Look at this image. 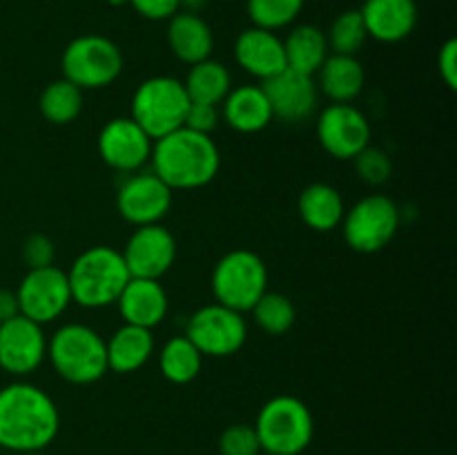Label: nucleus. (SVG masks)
I'll return each instance as SVG.
<instances>
[{
    "label": "nucleus",
    "mask_w": 457,
    "mask_h": 455,
    "mask_svg": "<svg viewBox=\"0 0 457 455\" xmlns=\"http://www.w3.org/2000/svg\"><path fill=\"white\" fill-rule=\"evenodd\" d=\"M61 413L43 388L13 382L0 388V449L45 451L58 435Z\"/></svg>",
    "instance_id": "nucleus-1"
},
{
    "label": "nucleus",
    "mask_w": 457,
    "mask_h": 455,
    "mask_svg": "<svg viewBox=\"0 0 457 455\" xmlns=\"http://www.w3.org/2000/svg\"><path fill=\"white\" fill-rule=\"evenodd\" d=\"M150 161L152 172L172 192L208 186L221 168V154L212 136L187 128L156 138Z\"/></svg>",
    "instance_id": "nucleus-2"
},
{
    "label": "nucleus",
    "mask_w": 457,
    "mask_h": 455,
    "mask_svg": "<svg viewBox=\"0 0 457 455\" xmlns=\"http://www.w3.org/2000/svg\"><path fill=\"white\" fill-rule=\"evenodd\" d=\"M129 277L125 259L112 245H92L71 263L67 272L71 302L83 308H105L116 303Z\"/></svg>",
    "instance_id": "nucleus-3"
},
{
    "label": "nucleus",
    "mask_w": 457,
    "mask_h": 455,
    "mask_svg": "<svg viewBox=\"0 0 457 455\" xmlns=\"http://www.w3.org/2000/svg\"><path fill=\"white\" fill-rule=\"evenodd\" d=\"M254 431L263 453L299 455L311 446L315 419L299 397L277 395L262 406Z\"/></svg>",
    "instance_id": "nucleus-4"
},
{
    "label": "nucleus",
    "mask_w": 457,
    "mask_h": 455,
    "mask_svg": "<svg viewBox=\"0 0 457 455\" xmlns=\"http://www.w3.org/2000/svg\"><path fill=\"white\" fill-rule=\"evenodd\" d=\"M54 370L70 384H94L107 373L105 339L85 324H65L47 342Z\"/></svg>",
    "instance_id": "nucleus-5"
},
{
    "label": "nucleus",
    "mask_w": 457,
    "mask_h": 455,
    "mask_svg": "<svg viewBox=\"0 0 457 455\" xmlns=\"http://www.w3.org/2000/svg\"><path fill=\"white\" fill-rule=\"evenodd\" d=\"M187 98L181 80L172 76H152L143 80L132 96V119L141 125L152 141L183 128L186 123Z\"/></svg>",
    "instance_id": "nucleus-6"
},
{
    "label": "nucleus",
    "mask_w": 457,
    "mask_h": 455,
    "mask_svg": "<svg viewBox=\"0 0 457 455\" xmlns=\"http://www.w3.org/2000/svg\"><path fill=\"white\" fill-rule=\"evenodd\" d=\"M212 293L217 303L237 312H248L268 293V268L253 250L223 254L212 270Z\"/></svg>",
    "instance_id": "nucleus-7"
},
{
    "label": "nucleus",
    "mask_w": 457,
    "mask_h": 455,
    "mask_svg": "<svg viewBox=\"0 0 457 455\" xmlns=\"http://www.w3.org/2000/svg\"><path fill=\"white\" fill-rule=\"evenodd\" d=\"M62 79L79 89H101L114 83L123 71V54L114 40L85 34L71 40L62 52Z\"/></svg>",
    "instance_id": "nucleus-8"
},
{
    "label": "nucleus",
    "mask_w": 457,
    "mask_h": 455,
    "mask_svg": "<svg viewBox=\"0 0 457 455\" xmlns=\"http://www.w3.org/2000/svg\"><path fill=\"white\" fill-rule=\"evenodd\" d=\"M400 208L386 194H369L344 212L342 232L355 252L373 254L386 248L400 228Z\"/></svg>",
    "instance_id": "nucleus-9"
},
{
    "label": "nucleus",
    "mask_w": 457,
    "mask_h": 455,
    "mask_svg": "<svg viewBox=\"0 0 457 455\" xmlns=\"http://www.w3.org/2000/svg\"><path fill=\"white\" fill-rule=\"evenodd\" d=\"M186 337L204 357H228L244 348L248 324L241 312L221 303H210L190 317Z\"/></svg>",
    "instance_id": "nucleus-10"
},
{
    "label": "nucleus",
    "mask_w": 457,
    "mask_h": 455,
    "mask_svg": "<svg viewBox=\"0 0 457 455\" xmlns=\"http://www.w3.org/2000/svg\"><path fill=\"white\" fill-rule=\"evenodd\" d=\"M16 297L22 317L40 326L56 321L71 303L67 272L54 263L45 268H29L18 285Z\"/></svg>",
    "instance_id": "nucleus-11"
},
{
    "label": "nucleus",
    "mask_w": 457,
    "mask_h": 455,
    "mask_svg": "<svg viewBox=\"0 0 457 455\" xmlns=\"http://www.w3.org/2000/svg\"><path fill=\"white\" fill-rule=\"evenodd\" d=\"M317 138L330 156L353 161L370 145V123L351 103H330L317 119Z\"/></svg>",
    "instance_id": "nucleus-12"
},
{
    "label": "nucleus",
    "mask_w": 457,
    "mask_h": 455,
    "mask_svg": "<svg viewBox=\"0 0 457 455\" xmlns=\"http://www.w3.org/2000/svg\"><path fill=\"white\" fill-rule=\"evenodd\" d=\"M47 357L43 326L16 315L0 324V368L13 377H25L38 370Z\"/></svg>",
    "instance_id": "nucleus-13"
},
{
    "label": "nucleus",
    "mask_w": 457,
    "mask_h": 455,
    "mask_svg": "<svg viewBox=\"0 0 457 455\" xmlns=\"http://www.w3.org/2000/svg\"><path fill=\"white\" fill-rule=\"evenodd\" d=\"M116 208L137 228L161 223L172 208V190L154 172L129 174L116 192Z\"/></svg>",
    "instance_id": "nucleus-14"
},
{
    "label": "nucleus",
    "mask_w": 457,
    "mask_h": 455,
    "mask_svg": "<svg viewBox=\"0 0 457 455\" xmlns=\"http://www.w3.org/2000/svg\"><path fill=\"white\" fill-rule=\"evenodd\" d=\"M152 141L132 116H119L103 125L98 134V154L116 172H137L150 161Z\"/></svg>",
    "instance_id": "nucleus-15"
},
{
    "label": "nucleus",
    "mask_w": 457,
    "mask_h": 455,
    "mask_svg": "<svg viewBox=\"0 0 457 455\" xmlns=\"http://www.w3.org/2000/svg\"><path fill=\"white\" fill-rule=\"evenodd\" d=\"M120 254H123L129 277L161 279L177 259V239L161 223L138 226Z\"/></svg>",
    "instance_id": "nucleus-16"
},
{
    "label": "nucleus",
    "mask_w": 457,
    "mask_h": 455,
    "mask_svg": "<svg viewBox=\"0 0 457 455\" xmlns=\"http://www.w3.org/2000/svg\"><path fill=\"white\" fill-rule=\"evenodd\" d=\"M262 89L270 103L272 116L286 120V123H297L315 112L317 85L312 76L299 74V71L286 67L277 76L263 80Z\"/></svg>",
    "instance_id": "nucleus-17"
},
{
    "label": "nucleus",
    "mask_w": 457,
    "mask_h": 455,
    "mask_svg": "<svg viewBox=\"0 0 457 455\" xmlns=\"http://www.w3.org/2000/svg\"><path fill=\"white\" fill-rule=\"evenodd\" d=\"M235 58L239 67L263 83L286 70L284 40L275 31L253 25L237 36Z\"/></svg>",
    "instance_id": "nucleus-18"
},
{
    "label": "nucleus",
    "mask_w": 457,
    "mask_h": 455,
    "mask_svg": "<svg viewBox=\"0 0 457 455\" xmlns=\"http://www.w3.org/2000/svg\"><path fill=\"white\" fill-rule=\"evenodd\" d=\"M120 317L125 324L141 326V328H154L168 317V293L159 279H141L132 277L125 284L123 293L116 299Z\"/></svg>",
    "instance_id": "nucleus-19"
},
{
    "label": "nucleus",
    "mask_w": 457,
    "mask_h": 455,
    "mask_svg": "<svg viewBox=\"0 0 457 455\" xmlns=\"http://www.w3.org/2000/svg\"><path fill=\"white\" fill-rule=\"evenodd\" d=\"M360 13L369 36L379 43H400L418 25L415 0H366Z\"/></svg>",
    "instance_id": "nucleus-20"
},
{
    "label": "nucleus",
    "mask_w": 457,
    "mask_h": 455,
    "mask_svg": "<svg viewBox=\"0 0 457 455\" xmlns=\"http://www.w3.org/2000/svg\"><path fill=\"white\" fill-rule=\"evenodd\" d=\"M168 21V45L179 61L195 65V62L210 58L214 49V36L208 22L199 13L177 12Z\"/></svg>",
    "instance_id": "nucleus-21"
},
{
    "label": "nucleus",
    "mask_w": 457,
    "mask_h": 455,
    "mask_svg": "<svg viewBox=\"0 0 457 455\" xmlns=\"http://www.w3.org/2000/svg\"><path fill=\"white\" fill-rule=\"evenodd\" d=\"M223 119L241 134L262 132L275 119L262 85H241L223 98Z\"/></svg>",
    "instance_id": "nucleus-22"
},
{
    "label": "nucleus",
    "mask_w": 457,
    "mask_h": 455,
    "mask_svg": "<svg viewBox=\"0 0 457 455\" xmlns=\"http://www.w3.org/2000/svg\"><path fill=\"white\" fill-rule=\"evenodd\" d=\"M105 351L107 368L120 375L137 373L150 361L154 352V335L150 328L123 324L114 330L110 342H105Z\"/></svg>",
    "instance_id": "nucleus-23"
},
{
    "label": "nucleus",
    "mask_w": 457,
    "mask_h": 455,
    "mask_svg": "<svg viewBox=\"0 0 457 455\" xmlns=\"http://www.w3.org/2000/svg\"><path fill=\"white\" fill-rule=\"evenodd\" d=\"M320 87L333 103H351L364 89L366 71L357 56L328 54L320 67Z\"/></svg>",
    "instance_id": "nucleus-24"
},
{
    "label": "nucleus",
    "mask_w": 457,
    "mask_h": 455,
    "mask_svg": "<svg viewBox=\"0 0 457 455\" xmlns=\"http://www.w3.org/2000/svg\"><path fill=\"white\" fill-rule=\"evenodd\" d=\"M297 210L302 221L315 232H330L342 226L346 208L337 187L328 183H311L299 194Z\"/></svg>",
    "instance_id": "nucleus-25"
},
{
    "label": "nucleus",
    "mask_w": 457,
    "mask_h": 455,
    "mask_svg": "<svg viewBox=\"0 0 457 455\" xmlns=\"http://www.w3.org/2000/svg\"><path fill=\"white\" fill-rule=\"evenodd\" d=\"M286 67L299 74L315 76L321 62L328 58V40L321 29L312 25H297L284 40Z\"/></svg>",
    "instance_id": "nucleus-26"
},
{
    "label": "nucleus",
    "mask_w": 457,
    "mask_h": 455,
    "mask_svg": "<svg viewBox=\"0 0 457 455\" xmlns=\"http://www.w3.org/2000/svg\"><path fill=\"white\" fill-rule=\"evenodd\" d=\"M183 87H186L190 103L219 107L232 89L230 71L219 61L205 58V61L190 65V71L183 80Z\"/></svg>",
    "instance_id": "nucleus-27"
},
{
    "label": "nucleus",
    "mask_w": 457,
    "mask_h": 455,
    "mask_svg": "<svg viewBox=\"0 0 457 455\" xmlns=\"http://www.w3.org/2000/svg\"><path fill=\"white\" fill-rule=\"evenodd\" d=\"M201 366H204V355L186 335L170 339L159 355L161 373L172 384H190L201 373Z\"/></svg>",
    "instance_id": "nucleus-28"
},
{
    "label": "nucleus",
    "mask_w": 457,
    "mask_h": 455,
    "mask_svg": "<svg viewBox=\"0 0 457 455\" xmlns=\"http://www.w3.org/2000/svg\"><path fill=\"white\" fill-rule=\"evenodd\" d=\"M38 110L43 119L54 125H67L79 119L83 112V89L76 87L67 79H58L49 83L40 92Z\"/></svg>",
    "instance_id": "nucleus-29"
},
{
    "label": "nucleus",
    "mask_w": 457,
    "mask_h": 455,
    "mask_svg": "<svg viewBox=\"0 0 457 455\" xmlns=\"http://www.w3.org/2000/svg\"><path fill=\"white\" fill-rule=\"evenodd\" d=\"M250 312L259 328L266 330L268 335H286L297 319L295 303L279 293H263Z\"/></svg>",
    "instance_id": "nucleus-30"
},
{
    "label": "nucleus",
    "mask_w": 457,
    "mask_h": 455,
    "mask_svg": "<svg viewBox=\"0 0 457 455\" xmlns=\"http://www.w3.org/2000/svg\"><path fill=\"white\" fill-rule=\"evenodd\" d=\"M366 38H369V31H366L360 9L339 13L326 34L328 49H333V54H346V56H355L364 47Z\"/></svg>",
    "instance_id": "nucleus-31"
},
{
    "label": "nucleus",
    "mask_w": 457,
    "mask_h": 455,
    "mask_svg": "<svg viewBox=\"0 0 457 455\" xmlns=\"http://www.w3.org/2000/svg\"><path fill=\"white\" fill-rule=\"evenodd\" d=\"M303 0H248V16L254 27L277 31L297 21Z\"/></svg>",
    "instance_id": "nucleus-32"
},
{
    "label": "nucleus",
    "mask_w": 457,
    "mask_h": 455,
    "mask_svg": "<svg viewBox=\"0 0 457 455\" xmlns=\"http://www.w3.org/2000/svg\"><path fill=\"white\" fill-rule=\"evenodd\" d=\"M219 453L221 455H262V444L254 426L250 424H232L219 437Z\"/></svg>",
    "instance_id": "nucleus-33"
},
{
    "label": "nucleus",
    "mask_w": 457,
    "mask_h": 455,
    "mask_svg": "<svg viewBox=\"0 0 457 455\" xmlns=\"http://www.w3.org/2000/svg\"><path fill=\"white\" fill-rule=\"evenodd\" d=\"M353 161H355V170L360 174V178L364 183H369V186H382V183L388 181V177L393 172L391 159L379 147H364Z\"/></svg>",
    "instance_id": "nucleus-34"
},
{
    "label": "nucleus",
    "mask_w": 457,
    "mask_h": 455,
    "mask_svg": "<svg viewBox=\"0 0 457 455\" xmlns=\"http://www.w3.org/2000/svg\"><path fill=\"white\" fill-rule=\"evenodd\" d=\"M54 257H56V245L43 232H34L22 244V259L29 268H45L52 266Z\"/></svg>",
    "instance_id": "nucleus-35"
},
{
    "label": "nucleus",
    "mask_w": 457,
    "mask_h": 455,
    "mask_svg": "<svg viewBox=\"0 0 457 455\" xmlns=\"http://www.w3.org/2000/svg\"><path fill=\"white\" fill-rule=\"evenodd\" d=\"M219 125V107L217 105H204V103H190L186 114V123L183 128L192 129L199 134H212Z\"/></svg>",
    "instance_id": "nucleus-36"
},
{
    "label": "nucleus",
    "mask_w": 457,
    "mask_h": 455,
    "mask_svg": "<svg viewBox=\"0 0 457 455\" xmlns=\"http://www.w3.org/2000/svg\"><path fill=\"white\" fill-rule=\"evenodd\" d=\"M125 3L132 4L137 13L150 21H168L181 7V0H125Z\"/></svg>",
    "instance_id": "nucleus-37"
},
{
    "label": "nucleus",
    "mask_w": 457,
    "mask_h": 455,
    "mask_svg": "<svg viewBox=\"0 0 457 455\" xmlns=\"http://www.w3.org/2000/svg\"><path fill=\"white\" fill-rule=\"evenodd\" d=\"M437 67L440 76L451 89L457 87V40L451 38L442 45L440 56H437Z\"/></svg>",
    "instance_id": "nucleus-38"
},
{
    "label": "nucleus",
    "mask_w": 457,
    "mask_h": 455,
    "mask_svg": "<svg viewBox=\"0 0 457 455\" xmlns=\"http://www.w3.org/2000/svg\"><path fill=\"white\" fill-rule=\"evenodd\" d=\"M21 315V308H18V297L13 290L0 288V324L12 317Z\"/></svg>",
    "instance_id": "nucleus-39"
},
{
    "label": "nucleus",
    "mask_w": 457,
    "mask_h": 455,
    "mask_svg": "<svg viewBox=\"0 0 457 455\" xmlns=\"http://www.w3.org/2000/svg\"><path fill=\"white\" fill-rule=\"evenodd\" d=\"M205 3H208V0H181V7H186V12L196 13Z\"/></svg>",
    "instance_id": "nucleus-40"
},
{
    "label": "nucleus",
    "mask_w": 457,
    "mask_h": 455,
    "mask_svg": "<svg viewBox=\"0 0 457 455\" xmlns=\"http://www.w3.org/2000/svg\"><path fill=\"white\" fill-rule=\"evenodd\" d=\"M21 455H45L43 451H29V453H21Z\"/></svg>",
    "instance_id": "nucleus-41"
},
{
    "label": "nucleus",
    "mask_w": 457,
    "mask_h": 455,
    "mask_svg": "<svg viewBox=\"0 0 457 455\" xmlns=\"http://www.w3.org/2000/svg\"><path fill=\"white\" fill-rule=\"evenodd\" d=\"M107 3H110V4H123L125 0H107Z\"/></svg>",
    "instance_id": "nucleus-42"
},
{
    "label": "nucleus",
    "mask_w": 457,
    "mask_h": 455,
    "mask_svg": "<svg viewBox=\"0 0 457 455\" xmlns=\"http://www.w3.org/2000/svg\"><path fill=\"white\" fill-rule=\"evenodd\" d=\"M262 455H272V453H262Z\"/></svg>",
    "instance_id": "nucleus-43"
}]
</instances>
